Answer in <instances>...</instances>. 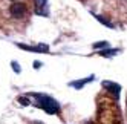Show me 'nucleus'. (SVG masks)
<instances>
[{
  "label": "nucleus",
  "instance_id": "1a4fd4ad",
  "mask_svg": "<svg viewBox=\"0 0 127 124\" xmlns=\"http://www.w3.org/2000/svg\"><path fill=\"white\" fill-rule=\"evenodd\" d=\"M11 64H12V69L15 70V72H17V74H20V66H19V63H15V61H12Z\"/></svg>",
  "mask_w": 127,
  "mask_h": 124
},
{
  "label": "nucleus",
  "instance_id": "39448f33",
  "mask_svg": "<svg viewBox=\"0 0 127 124\" xmlns=\"http://www.w3.org/2000/svg\"><path fill=\"white\" fill-rule=\"evenodd\" d=\"M17 46H19V48H22V49H25V51H32V52H48V51H49V46H48V45L28 46V45H22V43H19Z\"/></svg>",
  "mask_w": 127,
  "mask_h": 124
},
{
  "label": "nucleus",
  "instance_id": "6e6552de",
  "mask_svg": "<svg viewBox=\"0 0 127 124\" xmlns=\"http://www.w3.org/2000/svg\"><path fill=\"white\" fill-rule=\"evenodd\" d=\"M109 48V41H98L94 45V49H106Z\"/></svg>",
  "mask_w": 127,
  "mask_h": 124
},
{
  "label": "nucleus",
  "instance_id": "423d86ee",
  "mask_svg": "<svg viewBox=\"0 0 127 124\" xmlns=\"http://www.w3.org/2000/svg\"><path fill=\"white\" fill-rule=\"evenodd\" d=\"M94 78H95V75H90V77H86V78H83V80H77V81H70L69 83V86L70 87H74V89H81L84 84H87L89 81H94Z\"/></svg>",
  "mask_w": 127,
  "mask_h": 124
},
{
  "label": "nucleus",
  "instance_id": "7ed1b4c3",
  "mask_svg": "<svg viewBox=\"0 0 127 124\" xmlns=\"http://www.w3.org/2000/svg\"><path fill=\"white\" fill-rule=\"evenodd\" d=\"M32 8H34V12L38 14V15H49V5H48V0H32Z\"/></svg>",
  "mask_w": 127,
  "mask_h": 124
},
{
  "label": "nucleus",
  "instance_id": "0eeeda50",
  "mask_svg": "<svg viewBox=\"0 0 127 124\" xmlns=\"http://www.w3.org/2000/svg\"><path fill=\"white\" fill-rule=\"evenodd\" d=\"M118 52H120V49H109V48H106V49H103V51H99L98 54L101 55V57H113V55H116Z\"/></svg>",
  "mask_w": 127,
  "mask_h": 124
},
{
  "label": "nucleus",
  "instance_id": "f257e3e1",
  "mask_svg": "<svg viewBox=\"0 0 127 124\" xmlns=\"http://www.w3.org/2000/svg\"><path fill=\"white\" fill-rule=\"evenodd\" d=\"M0 9H3V15L6 20L12 23L25 25L29 20L32 12V0H0Z\"/></svg>",
  "mask_w": 127,
  "mask_h": 124
},
{
  "label": "nucleus",
  "instance_id": "20e7f679",
  "mask_svg": "<svg viewBox=\"0 0 127 124\" xmlns=\"http://www.w3.org/2000/svg\"><path fill=\"white\" fill-rule=\"evenodd\" d=\"M103 84V87L110 93V95H113L115 98L118 100V96H120V92H121V86L120 84H116V83H113V81H103L101 83Z\"/></svg>",
  "mask_w": 127,
  "mask_h": 124
},
{
  "label": "nucleus",
  "instance_id": "f03ea898",
  "mask_svg": "<svg viewBox=\"0 0 127 124\" xmlns=\"http://www.w3.org/2000/svg\"><path fill=\"white\" fill-rule=\"evenodd\" d=\"M28 95L35 100L34 104L37 106V107L43 109L46 113H49V115L60 113V104H58L57 100H54V98H51V96L44 95V93H28Z\"/></svg>",
  "mask_w": 127,
  "mask_h": 124
}]
</instances>
